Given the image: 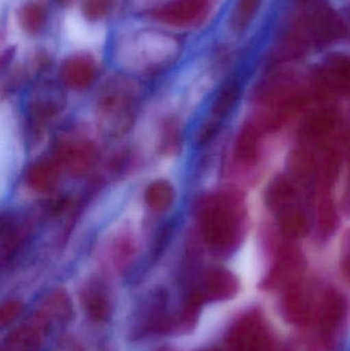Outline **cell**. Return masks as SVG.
<instances>
[{
  "mask_svg": "<svg viewBox=\"0 0 350 351\" xmlns=\"http://www.w3.org/2000/svg\"><path fill=\"white\" fill-rule=\"evenodd\" d=\"M197 217L203 241L219 254H229L238 249L248 230L246 202L234 190L203 198Z\"/></svg>",
  "mask_w": 350,
  "mask_h": 351,
  "instance_id": "obj_1",
  "label": "cell"
},
{
  "mask_svg": "<svg viewBox=\"0 0 350 351\" xmlns=\"http://www.w3.org/2000/svg\"><path fill=\"white\" fill-rule=\"evenodd\" d=\"M125 59L148 71H158L176 61L182 51V41L164 28H142L127 35L121 43Z\"/></svg>",
  "mask_w": 350,
  "mask_h": 351,
  "instance_id": "obj_2",
  "label": "cell"
},
{
  "mask_svg": "<svg viewBox=\"0 0 350 351\" xmlns=\"http://www.w3.org/2000/svg\"><path fill=\"white\" fill-rule=\"evenodd\" d=\"M138 97L137 84L127 76L114 75L106 80L98 96L99 119L102 127L113 135L129 129Z\"/></svg>",
  "mask_w": 350,
  "mask_h": 351,
  "instance_id": "obj_3",
  "label": "cell"
},
{
  "mask_svg": "<svg viewBox=\"0 0 350 351\" xmlns=\"http://www.w3.org/2000/svg\"><path fill=\"white\" fill-rule=\"evenodd\" d=\"M214 0H162L144 10L143 16L170 31H193L211 12Z\"/></svg>",
  "mask_w": 350,
  "mask_h": 351,
  "instance_id": "obj_4",
  "label": "cell"
},
{
  "mask_svg": "<svg viewBox=\"0 0 350 351\" xmlns=\"http://www.w3.org/2000/svg\"><path fill=\"white\" fill-rule=\"evenodd\" d=\"M291 243L285 241L273 250V261L262 280L265 290L283 293L301 282L305 259L301 251Z\"/></svg>",
  "mask_w": 350,
  "mask_h": 351,
  "instance_id": "obj_5",
  "label": "cell"
},
{
  "mask_svg": "<svg viewBox=\"0 0 350 351\" xmlns=\"http://www.w3.org/2000/svg\"><path fill=\"white\" fill-rule=\"evenodd\" d=\"M229 344L232 351H277L273 332L258 311H249L236 322Z\"/></svg>",
  "mask_w": 350,
  "mask_h": 351,
  "instance_id": "obj_6",
  "label": "cell"
},
{
  "mask_svg": "<svg viewBox=\"0 0 350 351\" xmlns=\"http://www.w3.org/2000/svg\"><path fill=\"white\" fill-rule=\"evenodd\" d=\"M100 68L94 55L88 51L70 53L59 68L61 84L73 90H84L96 82Z\"/></svg>",
  "mask_w": 350,
  "mask_h": 351,
  "instance_id": "obj_7",
  "label": "cell"
},
{
  "mask_svg": "<svg viewBox=\"0 0 350 351\" xmlns=\"http://www.w3.org/2000/svg\"><path fill=\"white\" fill-rule=\"evenodd\" d=\"M238 290L240 280L234 272L225 268L214 267L203 274L191 294L203 303L220 302L234 298Z\"/></svg>",
  "mask_w": 350,
  "mask_h": 351,
  "instance_id": "obj_8",
  "label": "cell"
},
{
  "mask_svg": "<svg viewBox=\"0 0 350 351\" xmlns=\"http://www.w3.org/2000/svg\"><path fill=\"white\" fill-rule=\"evenodd\" d=\"M340 125L338 111L333 107H320L308 113L300 127L301 143L320 146L330 144Z\"/></svg>",
  "mask_w": 350,
  "mask_h": 351,
  "instance_id": "obj_9",
  "label": "cell"
},
{
  "mask_svg": "<svg viewBox=\"0 0 350 351\" xmlns=\"http://www.w3.org/2000/svg\"><path fill=\"white\" fill-rule=\"evenodd\" d=\"M51 327V322L37 311L8 336L1 351H41Z\"/></svg>",
  "mask_w": 350,
  "mask_h": 351,
  "instance_id": "obj_10",
  "label": "cell"
},
{
  "mask_svg": "<svg viewBox=\"0 0 350 351\" xmlns=\"http://www.w3.org/2000/svg\"><path fill=\"white\" fill-rule=\"evenodd\" d=\"M318 292H314L303 282H297L283 292V313L290 323L308 326L314 323Z\"/></svg>",
  "mask_w": 350,
  "mask_h": 351,
  "instance_id": "obj_11",
  "label": "cell"
},
{
  "mask_svg": "<svg viewBox=\"0 0 350 351\" xmlns=\"http://www.w3.org/2000/svg\"><path fill=\"white\" fill-rule=\"evenodd\" d=\"M347 298L333 288L318 291L314 323L323 333L336 331L347 315Z\"/></svg>",
  "mask_w": 350,
  "mask_h": 351,
  "instance_id": "obj_12",
  "label": "cell"
},
{
  "mask_svg": "<svg viewBox=\"0 0 350 351\" xmlns=\"http://www.w3.org/2000/svg\"><path fill=\"white\" fill-rule=\"evenodd\" d=\"M53 156L63 170L74 175L86 173L92 168L98 158L96 146L84 139L66 140L58 145Z\"/></svg>",
  "mask_w": 350,
  "mask_h": 351,
  "instance_id": "obj_13",
  "label": "cell"
},
{
  "mask_svg": "<svg viewBox=\"0 0 350 351\" xmlns=\"http://www.w3.org/2000/svg\"><path fill=\"white\" fill-rule=\"evenodd\" d=\"M265 135L264 130L253 119L240 128L234 144V158L238 164L248 168L256 166Z\"/></svg>",
  "mask_w": 350,
  "mask_h": 351,
  "instance_id": "obj_14",
  "label": "cell"
},
{
  "mask_svg": "<svg viewBox=\"0 0 350 351\" xmlns=\"http://www.w3.org/2000/svg\"><path fill=\"white\" fill-rule=\"evenodd\" d=\"M275 214L277 216V231L286 241L292 243L301 241L312 231V220L297 202L281 208Z\"/></svg>",
  "mask_w": 350,
  "mask_h": 351,
  "instance_id": "obj_15",
  "label": "cell"
},
{
  "mask_svg": "<svg viewBox=\"0 0 350 351\" xmlns=\"http://www.w3.org/2000/svg\"><path fill=\"white\" fill-rule=\"evenodd\" d=\"M16 21L23 34L36 38L41 36L49 27V8L41 0H25L16 8Z\"/></svg>",
  "mask_w": 350,
  "mask_h": 351,
  "instance_id": "obj_16",
  "label": "cell"
},
{
  "mask_svg": "<svg viewBox=\"0 0 350 351\" xmlns=\"http://www.w3.org/2000/svg\"><path fill=\"white\" fill-rule=\"evenodd\" d=\"M65 98L59 88L53 84H42L33 94L29 103V113L31 119L36 123H43L51 121L63 109Z\"/></svg>",
  "mask_w": 350,
  "mask_h": 351,
  "instance_id": "obj_17",
  "label": "cell"
},
{
  "mask_svg": "<svg viewBox=\"0 0 350 351\" xmlns=\"http://www.w3.org/2000/svg\"><path fill=\"white\" fill-rule=\"evenodd\" d=\"M63 168L55 156L33 162L25 175L27 186L33 191L47 192L59 181Z\"/></svg>",
  "mask_w": 350,
  "mask_h": 351,
  "instance_id": "obj_18",
  "label": "cell"
},
{
  "mask_svg": "<svg viewBox=\"0 0 350 351\" xmlns=\"http://www.w3.org/2000/svg\"><path fill=\"white\" fill-rule=\"evenodd\" d=\"M316 196L314 226L318 239L327 241L338 228V208L331 192H318Z\"/></svg>",
  "mask_w": 350,
  "mask_h": 351,
  "instance_id": "obj_19",
  "label": "cell"
},
{
  "mask_svg": "<svg viewBox=\"0 0 350 351\" xmlns=\"http://www.w3.org/2000/svg\"><path fill=\"white\" fill-rule=\"evenodd\" d=\"M82 303L86 315L96 323L108 321L112 313L110 299L102 285L90 282L82 292Z\"/></svg>",
  "mask_w": 350,
  "mask_h": 351,
  "instance_id": "obj_20",
  "label": "cell"
},
{
  "mask_svg": "<svg viewBox=\"0 0 350 351\" xmlns=\"http://www.w3.org/2000/svg\"><path fill=\"white\" fill-rule=\"evenodd\" d=\"M295 181L286 176L275 178L265 192V202L273 213L297 202Z\"/></svg>",
  "mask_w": 350,
  "mask_h": 351,
  "instance_id": "obj_21",
  "label": "cell"
},
{
  "mask_svg": "<svg viewBox=\"0 0 350 351\" xmlns=\"http://www.w3.org/2000/svg\"><path fill=\"white\" fill-rule=\"evenodd\" d=\"M39 313H42L51 325L69 321L73 315L71 300L63 290L53 291L41 303Z\"/></svg>",
  "mask_w": 350,
  "mask_h": 351,
  "instance_id": "obj_22",
  "label": "cell"
},
{
  "mask_svg": "<svg viewBox=\"0 0 350 351\" xmlns=\"http://www.w3.org/2000/svg\"><path fill=\"white\" fill-rule=\"evenodd\" d=\"M203 304L195 295L189 294L181 311L175 317H171L168 333L184 334L195 329Z\"/></svg>",
  "mask_w": 350,
  "mask_h": 351,
  "instance_id": "obj_23",
  "label": "cell"
},
{
  "mask_svg": "<svg viewBox=\"0 0 350 351\" xmlns=\"http://www.w3.org/2000/svg\"><path fill=\"white\" fill-rule=\"evenodd\" d=\"M119 0H79L80 16L88 24H101L114 16Z\"/></svg>",
  "mask_w": 350,
  "mask_h": 351,
  "instance_id": "obj_24",
  "label": "cell"
},
{
  "mask_svg": "<svg viewBox=\"0 0 350 351\" xmlns=\"http://www.w3.org/2000/svg\"><path fill=\"white\" fill-rule=\"evenodd\" d=\"M174 187L166 180H156L146 188V204L154 212H166L174 204Z\"/></svg>",
  "mask_w": 350,
  "mask_h": 351,
  "instance_id": "obj_25",
  "label": "cell"
},
{
  "mask_svg": "<svg viewBox=\"0 0 350 351\" xmlns=\"http://www.w3.org/2000/svg\"><path fill=\"white\" fill-rule=\"evenodd\" d=\"M23 233L24 231L14 221L10 219L6 222L3 221L1 229V254L3 259H10L18 251L23 243Z\"/></svg>",
  "mask_w": 350,
  "mask_h": 351,
  "instance_id": "obj_26",
  "label": "cell"
},
{
  "mask_svg": "<svg viewBox=\"0 0 350 351\" xmlns=\"http://www.w3.org/2000/svg\"><path fill=\"white\" fill-rule=\"evenodd\" d=\"M236 92L234 88H227L219 95L213 106V113L216 117H224L234 108L236 101Z\"/></svg>",
  "mask_w": 350,
  "mask_h": 351,
  "instance_id": "obj_27",
  "label": "cell"
},
{
  "mask_svg": "<svg viewBox=\"0 0 350 351\" xmlns=\"http://www.w3.org/2000/svg\"><path fill=\"white\" fill-rule=\"evenodd\" d=\"M24 311V304L21 301L10 300L2 304L0 309V324L1 327L10 325L16 321Z\"/></svg>",
  "mask_w": 350,
  "mask_h": 351,
  "instance_id": "obj_28",
  "label": "cell"
},
{
  "mask_svg": "<svg viewBox=\"0 0 350 351\" xmlns=\"http://www.w3.org/2000/svg\"><path fill=\"white\" fill-rule=\"evenodd\" d=\"M343 145H345V158L347 160V177L345 183V193H343V208L350 215V130L345 133L343 137Z\"/></svg>",
  "mask_w": 350,
  "mask_h": 351,
  "instance_id": "obj_29",
  "label": "cell"
},
{
  "mask_svg": "<svg viewBox=\"0 0 350 351\" xmlns=\"http://www.w3.org/2000/svg\"><path fill=\"white\" fill-rule=\"evenodd\" d=\"M340 265L343 274L350 282V228L345 231L341 241Z\"/></svg>",
  "mask_w": 350,
  "mask_h": 351,
  "instance_id": "obj_30",
  "label": "cell"
},
{
  "mask_svg": "<svg viewBox=\"0 0 350 351\" xmlns=\"http://www.w3.org/2000/svg\"><path fill=\"white\" fill-rule=\"evenodd\" d=\"M57 351H84V348L75 338L67 336L60 341Z\"/></svg>",
  "mask_w": 350,
  "mask_h": 351,
  "instance_id": "obj_31",
  "label": "cell"
},
{
  "mask_svg": "<svg viewBox=\"0 0 350 351\" xmlns=\"http://www.w3.org/2000/svg\"><path fill=\"white\" fill-rule=\"evenodd\" d=\"M53 1L57 2L59 5L67 6L69 5V4H71L74 0H53Z\"/></svg>",
  "mask_w": 350,
  "mask_h": 351,
  "instance_id": "obj_32",
  "label": "cell"
},
{
  "mask_svg": "<svg viewBox=\"0 0 350 351\" xmlns=\"http://www.w3.org/2000/svg\"><path fill=\"white\" fill-rule=\"evenodd\" d=\"M158 351H174V350H171V348H162V350H160Z\"/></svg>",
  "mask_w": 350,
  "mask_h": 351,
  "instance_id": "obj_33",
  "label": "cell"
},
{
  "mask_svg": "<svg viewBox=\"0 0 350 351\" xmlns=\"http://www.w3.org/2000/svg\"><path fill=\"white\" fill-rule=\"evenodd\" d=\"M201 351H219V350H212V348H210V350H201Z\"/></svg>",
  "mask_w": 350,
  "mask_h": 351,
  "instance_id": "obj_34",
  "label": "cell"
}]
</instances>
